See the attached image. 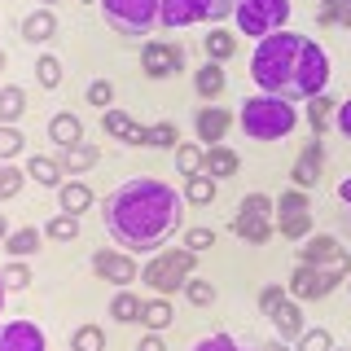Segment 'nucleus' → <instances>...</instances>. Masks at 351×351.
<instances>
[{"instance_id": "nucleus-1", "label": "nucleus", "mask_w": 351, "mask_h": 351, "mask_svg": "<svg viewBox=\"0 0 351 351\" xmlns=\"http://www.w3.org/2000/svg\"><path fill=\"white\" fill-rule=\"evenodd\" d=\"M106 233L119 250L132 255H158L184 228V193H176L158 176H132L101 202Z\"/></svg>"}, {"instance_id": "nucleus-2", "label": "nucleus", "mask_w": 351, "mask_h": 351, "mask_svg": "<svg viewBox=\"0 0 351 351\" xmlns=\"http://www.w3.org/2000/svg\"><path fill=\"white\" fill-rule=\"evenodd\" d=\"M299 31H277V36H263L250 53V80L259 84V93L285 97L290 101V88H294V66H299V49H303Z\"/></svg>"}, {"instance_id": "nucleus-3", "label": "nucleus", "mask_w": 351, "mask_h": 351, "mask_svg": "<svg viewBox=\"0 0 351 351\" xmlns=\"http://www.w3.org/2000/svg\"><path fill=\"white\" fill-rule=\"evenodd\" d=\"M237 123L250 141H281L299 128V106L285 101V97H272V93H255L241 101Z\"/></svg>"}, {"instance_id": "nucleus-4", "label": "nucleus", "mask_w": 351, "mask_h": 351, "mask_svg": "<svg viewBox=\"0 0 351 351\" xmlns=\"http://www.w3.org/2000/svg\"><path fill=\"white\" fill-rule=\"evenodd\" d=\"M197 268V255L189 246H162L158 255H149V263L141 268V285L154 294H162V299H171L176 290H184V281L193 277Z\"/></svg>"}, {"instance_id": "nucleus-5", "label": "nucleus", "mask_w": 351, "mask_h": 351, "mask_svg": "<svg viewBox=\"0 0 351 351\" xmlns=\"http://www.w3.org/2000/svg\"><path fill=\"white\" fill-rule=\"evenodd\" d=\"M277 197L272 193H246L237 202V211H233V237H241L246 246H263V241H272L277 237Z\"/></svg>"}, {"instance_id": "nucleus-6", "label": "nucleus", "mask_w": 351, "mask_h": 351, "mask_svg": "<svg viewBox=\"0 0 351 351\" xmlns=\"http://www.w3.org/2000/svg\"><path fill=\"white\" fill-rule=\"evenodd\" d=\"M97 5H101V18L114 36L141 40V36H154L162 0H97Z\"/></svg>"}, {"instance_id": "nucleus-7", "label": "nucleus", "mask_w": 351, "mask_h": 351, "mask_svg": "<svg viewBox=\"0 0 351 351\" xmlns=\"http://www.w3.org/2000/svg\"><path fill=\"white\" fill-rule=\"evenodd\" d=\"M290 0H237V9H233V22H237V31L241 36H277V31L290 27Z\"/></svg>"}, {"instance_id": "nucleus-8", "label": "nucleus", "mask_w": 351, "mask_h": 351, "mask_svg": "<svg viewBox=\"0 0 351 351\" xmlns=\"http://www.w3.org/2000/svg\"><path fill=\"white\" fill-rule=\"evenodd\" d=\"M237 0H162L158 5V27L180 31V27H197V22H224L233 18Z\"/></svg>"}, {"instance_id": "nucleus-9", "label": "nucleus", "mask_w": 351, "mask_h": 351, "mask_svg": "<svg viewBox=\"0 0 351 351\" xmlns=\"http://www.w3.org/2000/svg\"><path fill=\"white\" fill-rule=\"evenodd\" d=\"M329 84V53L316 40H303L299 49V66H294V88L290 101H307V97H321Z\"/></svg>"}, {"instance_id": "nucleus-10", "label": "nucleus", "mask_w": 351, "mask_h": 351, "mask_svg": "<svg viewBox=\"0 0 351 351\" xmlns=\"http://www.w3.org/2000/svg\"><path fill=\"white\" fill-rule=\"evenodd\" d=\"M347 281V272L338 268H312V263H294L290 281H285V294L299 303H316V299H329L338 285Z\"/></svg>"}, {"instance_id": "nucleus-11", "label": "nucleus", "mask_w": 351, "mask_h": 351, "mask_svg": "<svg viewBox=\"0 0 351 351\" xmlns=\"http://www.w3.org/2000/svg\"><path fill=\"white\" fill-rule=\"evenodd\" d=\"M141 71L145 80H171L184 71V44L180 40H141Z\"/></svg>"}, {"instance_id": "nucleus-12", "label": "nucleus", "mask_w": 351, "mask_h": 351, "mask_svg": "<svg viewBox=\"0 0 351 351\" xmlns=\"http://www.w3.org/2000/svg\"><path fill=\"white\" fill-rule=\"evenodd\" d=\"M93 277H97V281L119 285V290H128V285L141 277L136 255H132V250H119V246H101V250H93Z\"/></svg>"}, {"instance_id": "nucleus-13", "label": "nucleus", "mask_w": 351, "mask_h": 351, "mask_svg": "<svg viewBox=\"0 0 351 351\" xmlns=\"http://www.w3.org/2000/svg\"><path fill=\"white\" fill-rule=\"evenodd\" d=\"M299 263L351 272V255H347V246H338V237H329V233H312V237H303V241H299Z\"/></svg>"}, {"instance_id": "nucleus-14", "label": "nucleus", "mask_w": 351, "mask_h": 351, "mask_svg": "<svg viewBox=\"0 0 351 351\" xmlns=\"http://www.w3.org/2000/svg\"><path fill=\"white\" fill-rule=\"evenodd\" d=\"M321 171H325V141H321V136H312V141H307V145L299 149L294 167H290L294 189H307V193H312L316 184H321Z\"/></svg>"}, {"instance_id": "nucleus-15", "label": "nucleus", "mask_w": 351, "mask_h": 351, "mask_svg": "<svg viewBox=\"0 0 351 351\" xmlns=\"http://www.w3.org/2000/svg\"><path fill=\"white\" fill-rule=\"evenodd\" d=\"M0 351H49V338L36 321H0Z\"/></svg>"}, {"instance_id": "nucleus-16", "label": "nucleus", "mask_w": 351, "mask_h": 351, "mask_svg": "<svg viewBox=\"0 0 351 351\" xmlns=\"http://www.w3.org/2000/svg\"><path fill=\"white\" fill-rule=\"evenodd\" d=\"M228 128H233V114H228L224 106H197V114H193V132H197V141L202 145H224V136H228Z\"/></svg>"}, {"instance_id": "nucleus-17", "label": "nucleus", "mask_w": 351, "mask_h": 351, "mask_svg": "<svg viewBox=\"0 0 351 351\" xmlns=\"http://www.w3.org/2000/svg\"><path fill=\"white\" fill-rule=\"evenodd\" d=\"M101 132L110 141H123V145H145V123H136V119L128 114V110H119V106H110L101 110Z\"/></svg>"}, {"instance_id": "nucleus-18", "label": "nucleus", "mask_w": 351, "mask_h": 351, "mask_svg": "<svg viewBox=\"0 0 351 351\" xmlns=\"http://www.w3.org/2000/svg\"><path fill=\"white\" fill-rule=\"evenodd\" d=\"M268 321H272V329H277L281 343H299V334L307 329V321H303V303L290 299V294H285V299L268 312Z\"/></svg>"}, {"instance_id": "nucleus-19", "label": "nucleus", "mask_w": 351, "mask_h": 351, "mask_svg": "<svg viewBox=\"0 0 351 351\" xmlns=\"http://www.w3.org/2000/svg\"><path fill=\"white\" fill-rule=\"evenodd\" d=\"M53 158H58V162H62V171H66V176L75 180V176L93 171L97 162H101V149H97L93 141H80V145H66V149H58Z\"/></svg>"}, {"instance_id": "nucleus-20", "label": "nucleus", "mask_w": 351, "mask_h": 351, "mask_svg": "<svg viewBox=\"0 0 351 351\" xmlns=\"http://www.w3.org/2000/svg\"><path fill=\"white\" fill-rule=\"evenodd\" d=\"M224 88H228V71H224L219 62H202V66L193 71V93L202 97L206 106L219 101V93H224Z\"/></svg>"}, {"instance_id": "nucleus-21", "label": "nucleus", "mask_w": 351, "mask_h": 351, "mask_svg": "<svg viewBox=\"0 0 351 351\" xmlns=\"http://www.w3.org/2000/svg\"><path fill=\"white\" fill-rule=\"evenodd\" d=\"M22 40H27V44H49L53 36H58V14H53V9L49 5H40L36 9V14H27V18H22Z\"/></svg>"}, {"instance_id": "nucleus-22", "label": "nucleus", "mask_w": 351, "mask_h": 351, "mask_svg": "<svg viewBox=\"0 0 351 351\" xmlns=\"http://www.w3.org/2000/svg\"><path fill=\"white\" fill-rule=\"evenodd\" d=\"M49 141H53L58 149L80 145V141H84V119H80V114H71V110H58V114L49 119Z\"/></svg>"}, {"instance_id": "nucleus-23", "label": "nucleus", "mask_w": 351, "mask_h": 351, "mask_svg": "<svg viewBox=\"0 0 351 351\" xmlns=\"http://www.w3.org/2000/svg\"><path fill=\"white\" fill-rule=\"evenodd\" d=\"M27 176L40 184V189H62V184H66V171H62V162L53 158V154H31V158H27Z\"/></svg>"}, {"instance_id": "nucleus-24", "label": "nucleus", "mask_w": 351, "mask_h": 351, "mask_svg": "<svg viewBox=\"0 0 351 351\" xmlns=\"http://www.w3.org/2000/svg\"><path fill=\"white\" fill-rule=\"evenodd\" d=\"M5 255L9 259H31V255H40V246H44V228H36V224H27V228H14L5 241Z\"/></svg>"}, {"instance_id": "nucleus-25", "label": "nucleus", "mask_w": 351, "mask_h": 351, "mask_svg": "<svg viewBox=\"0 0 351 351\" xmlns=\"http://www.w3.org/2000/svg\"><path fill=\"white\" fill-rule=\"evenodd\" d=\"M334 110H338V101L329 93L307 97V101H303V119H307V128H312V136H325V132L334 128Z\"/></svg>"}, {"instance_id": "nucleus-26", "label": "nucleus", "mask_w": 351, "mask_h": 351, "mask_svg": "<svg viewBox=\"0 0 351 351\" xmlns=\"http://www.w3.org/2000/svg\"><path fill=\"white\" fill-rule=\"evenodd\" d=\"M237 167H241L237 149H228V145H206V162H202V171L211 176V180H228V176H237Z\"/></svg>"}, {"instance_id": "nucleus-27", "label": "nucleus", "mask_w": 351, "mask_h": 351, "mask_svg": "<svg viewBox=\"0 0 351 351\" xmlns=\"http://www.w3.org/2000/svg\"><path fill=\"white\" fill-rule=\"evenodd\" d=\"M184 206H211L215 202V193H219V180H211L206 171H197V176H184Z\"/></svg>"}, {"instance_id": "nucleus-28", "label": "nucleus", "mask_w": 351, "mask_h": 351, "mask_svg": "<svg viewBox=\"0 0 351 351\" xmlns=\"http://www.w3.org/2000/svg\"><path fill=\"white\" fill-rule=\"evenodd\" d=\"M202 53H206V62H219V66H224L237 53V36H233V31H224V27H211L202 36Z\"/></svg>"}, {"instance_id": "nucleus-29", "label": "nucleus", "mask_w": 351, "mask_h": 351, "mask_svg": "<svg viewBox=\"0 0 351 351\" xmlns=\"http://www.w3.org/2000/svg\"><path fill=\"white\" fill-rule=\"evenodd\" d=\"M176 321L171 312V299H162V294H154V299H145V307H141V329H149V334H162Z\"/></svg>"}, {"instance_id": "nucleus-30", "label": "nucleus", "mask_w": 351, "mask_h": 351, "mask_svg": "<svg viewBox=\"0 0 351 351\" xmlns=\"http://www.w3.org/2000/svg\"><path fill=\"white\" fill-rule=\"evenodd\" d=\"M272 219H277V233H281L285 241L312 237V211H277Z\"/></svg>"}, {"instance_id": "nucleus-31", "label": "nucleus", "mask_w": 351, "mask_h": 351, "mask_svg": "<svg viewBox=\"0 0 351 351\" xmlns=\"http://www.w3.org/2000/svg\"><path fill=\"white\" fill-rule=\"evenodd\" d=\"M22 114H27V88L0 84V123H18Z\"/></svg>"}, {"instance_id": "nucleus-32", "label": "nucleus", "mask_w": 351, "mask_h": 351, "mask_svg": "<svg viewBox=\"0 0 351 351\" xmlns=\"http://www.w3.org/2000/svg\"><path fill=\"white\" fill-rule=\"evenodd\" d=\"M58 206H62V211H71V215H80V211L93 206V189H88L84 180H66L62 189H58Z\"/></svg>"}, {"instance_id": "nucleus-33", "label": "nucleus", "mask_w": 351, "mask_h": 351, "mask_svg": "<svg viewBox=\"0 0 351 351\" xmlns=\"http://www.w3.org/2000/svg\"><path fill=\"white\" fill-rule=\"evenodd\" d=\"M141 307H145V299H136L132 290H119L114 299H110V316H114L119 325H141Z\"/></svg>"}, {"instance_id": "nucleus-34", "label": "nucleus", "mask_w": 351, "mask_h": 351, "mask_svg": "<svg viewBox=\"0 0 351 351\" xmlns=\"http://www.w3.org/2000/svg\"><path fill=\"white\" fill-rule=\"evenodd\" d=\"M206 162V145H197V141H180L176 145V167H180V176H197Z\"/></svg>"}, {"instance_id": "nucleus-35", "label": "nucleus", "mask_w": 351, "mask_h": 351, "mask_svg": "<svg viewBox=\"0 0 351 351\" xmlns=\"http://www.w3.org/2000/svg\"><path fill=\"white\" fill-rule=\"evenodd\" d=\"M44 237H49V241H75V237H80V215L58 211L49 224H44Z\"/></svg>"}, {"instance_id": "nucleus-36", "label": "nucleus", "mask_w": 351, "mask_h": 351, "mask_svg": "<svg viewBox=\"0 0 351 351\" xmlns=\"http://www.w3.org/2000/svg\"><path fill=\"white\" fill-rule=\"evenodd\" d=\"M145 145H149V149H171V154H176V145H180V128L167 123V119H162V123H149Z\"/></svg>"}, {"instance_id": "nucleus-37", "label": "nucleus", "mask_w": 351, "mask_h": 351, "mask_svg": "<svg viewBox=\"0 0 351 351\" xmlns=\"http://www.w3.org/2000/svg\"><path fill=\"white\" fill-rule=\"evenodd\" d=\"M180 294H184V299H189L193 307H211V303L219 299V290H215V285L206 281V277H197V272H193L189 281H184V290H180Z\"/></svg>"}, {"instance_id": "nucleus-38", "label": "nucleus", "mask_w": 351, "mask_h": 351, "mask_svg": "<svg viewBox=\"0 0 351 351\" xmlns=\"http://www.w3.org/2000/svg\"><path fill=\"white\" fill-rule=\"evenodd\" d=\"M27 180H31V176H27V167H14V162H0V202L18 197Z\"/></svg>"}, {"instance_id": "nucleus-39", "label": "nucleus", "mask_w": 351, "mask_h": 351, "mask_svg": "<svg viewBox=\"0 0 351 351\" xmlns=\"http://www.w3.org/2000/svg\"><path fill=\"white\" fill-rule=\"evenodd\" d=\"M0 281H5V290H9V294H18V290H27V285L36 281V277H31L27 259H9L5 268H0Z\"/></svg>"}, {"instance_id": "nucleus-40", "label": "nucleus", "mask_w": 351, "mask_h": 351, "mask_svg": "<svg viewBox=\"0 0 351 351\" xmlns=\"http://www.w3.org/2000/svg\"><path fill=\"white\" fill-rule=\"evenodd\" d=\"M71 351H106V329L101 325H80L71 334Z\"/></svg>"}, {"instance_id": "nucleus-41", "label": "nucleus", "mask_w": 351, "mask_h": 351, "mask_svg": "<svg viewBox=\"0 0 351 351\" xmlns=\"http://www.w3.org/2000/svg\"><path fill=\"white\" fill-rule=\"evenodd\" d=\"M36 84H40V88H58V84H62V58L40 53V58H36Z\"/></svg>"}, {"instance_id": "nucleus-42", "label": "nucleus", "mask_w": 351, "mask_h": 351, "mask_svg": "<svg viewBox=\"0 0 351 351\" xmlns=\"http://www.w3.org/2000/svg\"><path fill=\"white\" fill-rule=\"evenodd\" d=\"M22 145H27V136L14 123H0V162H14L22 154Z\"/></svg>"}, {"instance_id": "nucleus-43", "label": "nucleus", "mask_w": 351, "mask_h": 351, "mask_svg": "<svg viewBox=\"0 0 351 351\" xmlns=\"http://www.w3.org/2000/svg\"><path fill=\"white\" fill-rule=\"evenodd\" d=\"M294 351H334V334L329 329H303L299 334V343H294Z\"/></svg>"}, {"instance_id": "nucleus-44", "label": "nucleus", "mask_w": 351, "mask_h": 351, "mask_svg": "<svg viewBox=\"0 0 351 351\" xmlns=\"http://www.w3.org/2000/svg\"><path fill=\"white\" fill-rule=\"evenodd\" d=\"M180 246H189L193 255H202V250H211V246H215V228H206V224L184 228V241H180Z\"/></svg>"}, {"instance_id": "nucleus-45", "label": "nucleus", "mask_w": 351, "mask_h": 351, "mask_svg": "<svg viewBox=\"0 0 351 351\" xmlns=\"http://www.w3.org/2000/svg\"><path fill=\"white\" fill-rule=\"evenodd\" d=\"M88 106L110 110V106H114V84H110V80H93V84H88Z\"/></svg>"}, {"instance_id": "nucleus-46", "label": "nucleus", "mask_w": 351, "mask_h": 351, "mask_svg": "<svg viewBox=\"0 0 351 351\" xmlns=\"http://www.w3.org/2000/svg\"><path fill=\"white\" fill-rule=\"evenodd\" d=\"M193 351H241V347L233 343V334H206V338H197Z\"/></svg>"}, {"instance_id": "nucleus-47", "label": "nucleus", "mask_w": 351, "mask_h": 351, "mask_svg": "<svg viewBox=\"0 0 351 351\" xmlns=\"http://www.w3.org/2000/svg\"><path fill=\"white\" fill-rule=\"evenodd\" d=\"M281 299H285V285H281V281H272V285H263V290H259V312H263V316H268V312H272V307H277Z\"/></svg>"}, {"instance_id": "nucleus-48", "label": "nucleus", "mask_w": 351, "mask_h": 351, "mask_svg": "<svg viewBox=\"0 0 351 351\" xmlns=\"http://www.w3.org/2000/svg\"><path fill=\"white\" fill-rule=\"evenodd\" d=\"M334 128L351 141V97H347V101H338V110H334Z\"/></svg>"}, {"instance_id": "nucleus-49", "label": "nucleus", "mask_w": 351, "mask_h": 351, "mask_svg": "<svg viewBox=\"0 0 351 351\" xmlns=\"http://www.w3.org/2000/svg\"><path fill=\"white\" fill-rule=\"evenodd\" d=\"M136 351H167V343H162V334H149V329H145V338H141Z\"/></svg>"}, {"instance_id": "nucleus-50", "label": "nucleus", "mask_w": 351, "mask_h": 351, "mask_svg": "<svg viewBox=\"0 0 351 351\" xmlns=\"http://www.w3.org/2000/svg\"><path fill=\"white\" fill-rule=\"evenodd\" d=\"M316 22H321V27H338V9L334 5H321V9H316Z\"/></svg>"}, {"instance_id": "nucleus-51", "label": "nucleus", "mask_w": 351, "mask_h": 351, "mask_svg": "<svg viewBox=\"0 0 351 351\" xmlns=\"http://www.w3.org/2000/svg\"><path fill=\"white\" fill-rule=\"evenodd\" d=\"M334 9H338V27L351 31V0H334Z\"/></svg>"}, {"instance_id": "nucleus-52", "label": "nucleus", "mask_w": 351, "mask_h": 351, "mask_svg": "<svg viewBox=\"0 0 351 351\" xmlns=\"http://www.w3.org/2000/svg\"><path fill=\"white\" fill-rule=\"evenodd\" d=\"M338 202H343V206H351V176H347L343 184H338Z\"/></svg>"}, {"instance_id": "nucleus-53", "label": "nucleus", "mask_w": 351, "mask_h": 351, "mask_svg": "<svg viewBox=\"0 0 351 351\" xmlns=\"http://www.w3.org/2000/svg\"><path fill=\"white\" fill-rule=\"evenodd\" d=\"M259 351H294V347L281 343V338H272V343H259Z\"/></svg>"}, {"instance_id": "nucleus-54", "label": "nucleus", "mask_w": 351, "mask_h": 351, "mask_svg": "<svg viewBox=\"0 0 351 351\" xmlns=\"http://www.w3.org/2000/svg\"><path fill=\"white\" fill-rule=\"evenodd\" d=\"M9 233H14V228H9V219H5V211H0V241H5Z\"/></svg>"}, {"instance_id": "nucleus-55", "label": "nucleus", "mask_w": 351, "mask_h": 351, "mask_svg": "<svg viewBox=\"0 0 351 351\" xmlns=\"http://www.w3.org/2000/svg\"><path fill=\"white\" fill-rule=\"evenodd\" d=\"M5 299H9V290H5V281H0V316H5Z\"/></svg>"}, {"instance_id": "nucleus-56", "label": "nucleus", "mask_w": 351, "mask_h": 351, "mask_svg": "<svg viewBox=\"0 0 351 351\" xmlns=\"http://www.w3.org/2000/svg\"><path fill=\"white\" fill-rule=\"evenodd\" d=\"M5 66H9V53H5V49H0V71H5Z\"/></svg>"}, {"instance_id": "nucleus-57", "label": "nucleus", "mask_w": 351, "mask_h": 351, "mask_svg": "<svg viewBox=\"0 0 351 351\" xmlns=\"http://www.w3.org/2000/svg\"><path fill=\"white\" fill-rule=\"evenodd\" d=\"M321 5H334V0H316V9H321Z\"/></svg>"}, {"instance_id": "nucleus-58", "label": "nucleus", "mask_w": 351, "mask_h": 351, "mask_svg": "<svg viewBox=\"0 0 351 351\" xmlns=\"http://www.w3.org/2000/svg\"><path fill=\"white\" fill-rule=\"evenodd\" d=\"M44 5H49V9H53V5H58V0H44Z\"/></svg>"}, {"instance_id": "nucleus-59", "label": "nucleus", "mask_w": 351, "mask_h": 351, "mask_svg": "<svg viewBox=\"0 0 351 351\" xmlns=\"http://www.w3.org/2000/svg\"><path fill=\"white\" fill-rule=\"evenodd\" d=\"M80 5H97V0H80Z\"/></svg>"}, {"instance_id": "nucleus-60", "label": "nucleus", "mask_w": 351, "mask_h": 351, "mask_svg": "<svg viewBox=\"0 0 351 351\" xmlns=\"http://www.w3.org/2000/svg\"><path fill=\"white\" fill-rule=\"evenodd\" d=\"M334 351H351V347H334Z\"/></svg>"}, {"instance_id": "nucleus-61", "label": "nucleus", "mask_w": 351, "mask_h": 351, "mask_svg": "<svg viewBox=\"0 0 351 351\" xmlns=\"http://www.w3.org/2000/svg\"><path fill=\"white\" fill-rule=\"evenodd\" d=\"M246 351H259V347H246Z\"/></svg>"}, {"instance_id": "nucleus-62", "label": "nucleus", "mask_w": 351, "mask_h": 351, "mask_svg": "<svg viewBox=\"0 0 351 351\" xmlns=\"http://www.w3.org/2000/svg\"><path fill=\"white\" fill-rule=\"evenodd\" d=\"M347 285H351V281H347Z\"/></svg>"}]
</instances>
